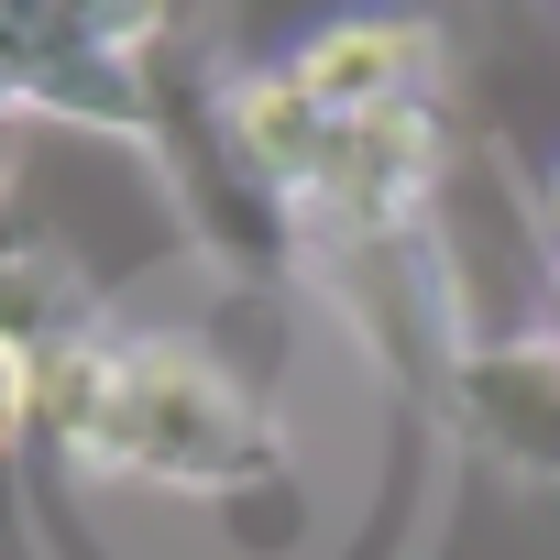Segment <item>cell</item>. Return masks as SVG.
<instances>
[{
    "label": "cell",
    "instance_id": "277c9868",
    "mask_svg": "<svg viewBox=\"0 0 560 560\" xmlns=\"http://www.w3.org/2000/svg\"><path fill=\"white\" fill-rule=\"evenodd\" d=\"M429 56H440V34L429 23H396V12H352V23H319L287 67H298V89L319 100V121L341 132V121H374V110H407L418 100V78H429Z\"/></svg>",
    "mask_w": 560,
    "mask_h": 560
},
{
    "label": "cell",
    "instance_id": "52a82bcc",
    "mask_svg": "<svg viewBox=\"0 0 560 560\" xmlns=\"http://www.w3.org/2000/svg\"><path fill=\"white\" fill-rule=\"evenodd\" d=\"M549 231H560V165H549Z\"/></svg>",
    "mask_w": 560,
    "mask_h": 560
},
{
    "label": "cell",
    "instance_id": "3957f363",
    "mask_svg": "<svg viewBox=\"0 0 560 560\" xmlns=\"http://www.w3.org/2000/svg\"><path fill=\"white\" fill-rule=\"evenodd\" d=\"M12 100L45 110V121H78V132H121L143 143L154 132V89H143V56L78 34L56 0H12Z\"/></svg>",
    "mask_w": 560,
    "mask_h": 560
},
{
    "label": "cell",
    "instance_id": "6da1fadb",
    "mask_svg": "<svg viewBox=\"0 0 560 560\" xmlns=\"http://www.w3.org/2000/svg\"><path fill=\"white\" fill-rule=\"evenodd\" d=\"M67 462L132 472V483H187V494H253L287 472V429H275L209 352L187 341H121V385L89 429H67Z\"/></svg>",
    "mask_w": 560,
    "mask_h": 560
},
{
    "label": "cell",
    "instance_id": "5b68a950",
    "mask_svg": "<svg viewBox=\"0 0 560 560\" xmlns=\"http://www.w3.org/2000/svg\"><path fill=\"white\" fill-rule=\"evenodd\" d=\"M462 418L538 483H560V341H483L462 352Z\"/></svg>",
    "mask_w": 560,
    "mask_h": 560
},
{
    "label": "cell",
    "instance_id": "8992f818",
    "mask_svg": "<svg viewBox=\"0 0 560 560\" xmlns=\"http://www.w3.org/2000/svg\"><path fill=\"white\" fill-rule=\"evenodd\" d=\"M231 143H242V165L287 198V209H308L319 154H330V121L298 89V67H264V78H231Z\"/></svg>",
    "mask_w": 560,
    "mask_h": 560
},
{
    "label": "cell",
    "instance_id": "7a4b0ae2",
    "mask_svg": "<svg viewBox=\"0 0 560 560\" xmlns=\"http://www.w3.org/2000/svg\"><path fill=\"white\" fill-rule=\"evenodd\" d=\"M440 198V110L407 100V110H374V121H341L330 154H319V187L308 209L341 231V242H407L418 209Z\"/></svg>",
    "mask_w": 560,
    "mask_h": 560
}]
</instances>
